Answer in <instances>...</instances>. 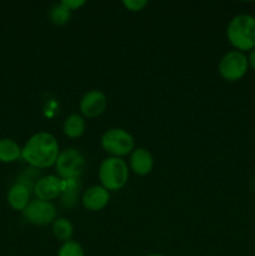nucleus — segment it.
Masks as SVG:
<instances>
[{
    "label": "nucleus",
    "mask_w": 255,
    "mask_h": 256,
    "mask_svg": "<svg viewBox=\"0 0 255 256\" xmlns=\"http://www.w3.org/2000/svg\"><path fill=\"white\" fill-rule=\"evenodd\" d=\"M60 154L56 138L46 132L30 136L22 150V159L32 168L46 169L54 166Z\"/></svg>",
    "instance_id": "1"
},
{
    "label": "nucleus",
    "mask_w": 255,
    "mask_h": 256,
    "mask_svg": "<svg viewBox=\"0 0 255 256\" xmlns=\"http://www.w3.org/2000/svg\"><path fill=\"white\" fill-rule=\"evenodd\" d=\"M226 38L238 52H250L255 49V16L239 14L232 18L228 24Z\"/></svg>",
    "instance_id": "2"
},
{
    "label": "nucleus",
    "mask_w": 255,
    "mask_h": 256,
    "mask_svg": "<svg viewBox=\"0 0 255 256\" xmlns=\"http://www.w3.org/2000/svg\"><path fill=\"white\" fill-rule=\"evenodd\" d=\"M100 185L108 192H118L126 185L129 166L122 158L109 156L102 162L98 172Z\"/></svg>",
    "instance_id": "3"
},
{
    "label": "nucleus",
    "mask_w": 255,
    "mask_h": 256,
    "mask_svg": "<svg viewBox=\"0 0 255 256\" xmlns=\"http://www.w3.org/2000/svg\"><path fill=\"white\" fill-rule=\"evenodd\" d=\"M55 172L62 180L79 179L85 169V158L75 148L62 150L55 162Z\"/></svg>",
    "instance_id": "4"
},
{
    "label": "nucleus",
    "mask_w": 255,
    "mask_h": 256,
    "mask_svg": "<svg viewBox=\"0 0 255 256\" xmlns=\"http://www.w3.org/2000/svg\"><path fill=\"white\" fill-rule=\"evenodd\" d=\"M102 148L105 152L115 158H122L132 154L135 149L134 138L126 130L120 128H112L102 134L100 140Z\"/></svg>",
    "instance_id": "5"
},
{
    "label": "nucleus",
    "mask_w": 255,
    "mask_h": 256,
    "mask_svg": "<svg viewBox=\"0 0 255 256\" xmlns=\"http://www.w3.org/2000/svg\"><path fill=\"white\" fill-rule=\"evenodd\" d=\"M249 70V62L245 52L232 50L222 55L218 65V72L220 76L229 82L242 80Z\"/></svg>",
    "instance_id": "6"
},
{
    "label": "nucleus",
    "mask_w": 255,
    "mask_h": 256,
    "mask_svg": "<svg viewBox=\"0 0 255 256\" xmlns=\"http://www.w3.org/2000/svg\"><path fill=\"white\" fill-rule=\"evenodd\" d=\"M28 222L39 226L52 224L56 220V208L50 202L34 199L30 200L28 206L22 212Z\"/></svg>",
    "instance_id": "7"
},
{
    "label": "nucleus",
    "mask_w": 255,
    "mask_h": 256,
    "mask_svg": "<svg viewBox=\"0 0 255 256\" xmlns=\"http://www.w3.org/2000/svg\"><path fill=\"white\" fill-rule=\"evenodd\" d=\"M80 112L88 119L100 116L108 106L106 95L100 90H90L80 100Z\"/></svg>",
    "instance_id": "8"
},
{
    "label": "nucleus",
    "mask_w": 255,
    "mask_h": 256,
    "mask_svg": "<svg viewBox=\"0 0 255 256\" xmlns=\"http://www.w3.org/2000/svg\"><path fill=\"white\" fill-rule=\"evenodd\" d=\"M62 180L58 175H45L39 178L34 184V194L36 199L50 202L60 196Z\"/></svg>",
    "instance_id": "9"
},
{
    "label": "nucleus",
    "mask_w": 255,
    "mask_h": 256,
    "mask_svg": "<svg viewBox=\"0 0 255 256\" xmlns=\"http://www.w3.org/2000/svg\"><path fill=\"white\" fill-rule=\"evenodd\" d=\"M110 200V192H108L102 185H94L85 190L82 194V206L89 212H100L104 209Z\"/></svg>",
    "instance_id": "10"
},
{
    "label": "nucleus",
    "mask_w": 255,
    "mask_h": 256,
    "mask_svg": "<svg viewBox=\"0 0 255 256\" xmlns=\"http://www.w3.org/2000/svg\"><path fill=\"white\" fill-rule=\"evenodd\" d=\"M154 168V158L145 148H136L132 150L129 158V169L139 176L150 174Z\"/></svg>",
    "instance_id": "11"
},
{
    "label": "nucleus",
    "mask_w": 255,
    "mask_h": 256,
    "mask_svg": "<svg viewBox=\"0 0 255 256\" xmlns=\"http://www.w3.org/2000/svg\"><path fill=\"white\" fill-rule=\"evenodd\" d=\"M6 200L12 210L22 212L30 202V186L24 182H16L8 190Z\"/></svg>",
    "instance_id": "12"
},
{
    "label": "nucleus",
    "mask_w": 255,
    "mask_h": 256,
    "mask_svg": "<svg viewBox=\"0 0 255 256\" xmlns=\"http://www.w3.org/2000/svg\"><path fill=\"white\" fill-rule=\"evenodd\" d=\"M82 182L79 179L62 180V192H60V202L65 209H72L78 205L79 200Z\"/></svg>",
    "instance_id": "13"
},
{
    "label": "nucleus",
    "mask_w": 255,
    "mask_h": 256,
    "mask_svg": "<svg viewBox=\"0 0 255 256\" xmlns=\"http://www.w3.org/2000/svg\"><path fill=\"white\" fill-rule=\"evenodd\" d=\"M62 130H64V134L70 139H79L86 130V122L82 115L72 112L69 116L65 118Z\"/></svg>",
    "instance_id": "14"
},
{
    "label": "nucleus",
    "mask_w": 255,
    "mask_h": 256,
    "mask_svg": "<svg viewBox=\"0 0 255 256\" xmlns=\"http://www.w3.org/2000/svg\"><path fill=\"white\" fill-rule=\"evenodd\" d=\"M22 148L15 140L2 138L0 139V162L9 164L22 159Z\"/></svg>",
    "instance_id": "15"
},
{
    "label": "nucleus",
    "mask_w": 255,
    "mask_h": 256,
    "mask_svg": "<svg viewBox=\"0 0 255 256\" xmlns=\"http://www.w3.org/2000/svg\"><path fill=\"white\" fill-rule=\"evenodd\" d=\"M52 234L62 242H70L74 234V226L66 218H59L52 222Z\"/></svg>",
    "instance_id": "16"
},
{
    "label": "nucleus",
    "mask_w": 255,
    "mask_h": 256,
    "mask_svg": "<svg viewBox=\"0 0 255 256\" xmlns=\"http://www.w3.org/2000/svg\"><path fill=\"white\" fill-rule=\"evenodd\" d=\"M50 20L54 25L56 26H62V25H66L70 22V18H72V10L68 9L62 2L59 4L52 5V9L49 12Z\"/></svg>",
    "instance_id": "17"
},
{
    "label": "nucleus",
    "mask_w": 255,
    "mask_h": 256,
    "mask_svg": "<svg viewBox=\"0 0 255 256\" xmlns=\"http://www.w3.org/2000/svg\"><path fill=\"white\" fill-rule=\"evenodd\" d=\"M58 256H85V252L79 242L70 240V242H62L60 249L58 250Z\"/></svg>",
    "instance_id": "18"
},
{
    "label": "nucleus",
    "mask_w": 255,
    "mask_h": 256,
    "mask_svg": "<svg viewBox=\"0 0 255 256\" xmlns=\"http://www.w3.org/2000/svg\"><path fill=\"white\" fill-rule=\"evenodd\" d=\"M149 2L146 0H124L122 2V5L126 8L129 12H142L145 6H148Z\"/></svg>",
    "instance_id": "19"
},
{
    "label": "nucleus",
    "mask_w": 255,
    "mask_h": 256,
    "mask_svg": "<svg viewBox=\"0 0 255 256\" xmlns=\"http://www.w3.org/2000/svg\"><path fill=\"white\" fill-rule=\"evenodd\" d=\"M62 2L68 8V9L72 10H72L80 9L82 5H85L84 0H62Z\"/></svg>",
    "instance_id": "20"
},
{
    "label": "nucleus",
    "mask_w": 255,
    "mask_h": 256,
    "mask_svg": "<svg viewBox=\"0 0 255 256\" xmlns=\"http://www.w3.org/2000/svg\"><path fill=\"white\" fill-rule=\"evenodd\" d=\"M248 62H249V68H252L255 72V49H252L249 52V56H248Z\"/></svg>",
    "instance_id": "21"
},
{
    "label": "nucleus",
    "mask_w": 255,
    "mask_h": 256,
    "mask_svg": "<svg viewBox=\"0 0 255 256\" xmlns=\"http://www.w3.org/2000/svg\"><path fill=\"white\" fill-rule=\"evenodd\" d=\"M148 256H165V255H162V254H150V255H148Z\"/></svg>",
    "instance_id": "22"
},
{
    "label": "nucleus",
    "mask_w": 255,
    "mask_h": 256,
    "mask_svg": "<svg viewBox=\"0 0 255 256\" xmlns=\"http://www.w3.org/2000/svg\"><path fill=\"white\" fill-rule=\"evenodd\" d=\"M252 186H254V190H255V178H254V182H252Z\"/></svg>",
    "instance_id": "23"
}]
</instances>
